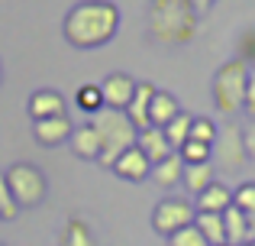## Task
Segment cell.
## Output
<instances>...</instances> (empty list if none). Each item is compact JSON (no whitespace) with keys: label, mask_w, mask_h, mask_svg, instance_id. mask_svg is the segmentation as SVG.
<instances>
[{"label":"cell","mask_w":255,"mask_h":246,"mask_svg":"<svg viewBox=\"0 0 255 246\" xmlns=\"http://www.w3.org/2000/svg\"><path fill=\"white\" fill-rule=\"evenodd\" d=\"M65 39L75 49H97L107 45L120 29V10L110 0H81L65 16Z\"/></svg>","instance_id":"obj_1"},{"label":"cell","mask_w":255,"mask_h":246,"mask_svg":"<svg viewBox=\"0 0 255 246\" xmlns=\"http://www.w3.org/2000/svg\"><path fill=\"white\" fill-rule=\"evenodd\" d=\"M200 16L187 0H149V36L165 45H184L197 36Z\"/></svg>","instance_id":"obj_2"},{"label":"cell","mask_w":255,"mask_h":246,"mask_svg":"<svg viewBox=\"0 0 255 246\" xmlns=\"http://www.w3.org/2000/svg\"><path fill=\"white\" fill-rule=\"evenodd\" d=\"M91 126L100 136V159L97 162L104 165V169H113V162H117L126 149H132V146H136V136H139V130L132 126L129 117H126V110L104 107V110L94 114Z\"/></svg>","instance_id":"obj_3"},{"label":"cell","mask_w":255,"mask_h":246,"mask_svg":"<svg viewBox=\"0 0 255 246\" xmlns=\"http://www.w3.org/2000/svg\"><path fill=\"white\" fill-rule=\"evenodd\" d=\"M246 84H249V65L243 58L220 65L213 75V104L223 117H236L246 110Z\"/></svg>","instance_id":"obj_4"},{"label":"cell","mask_w":255,"mask_h":246,"mask_svg":"<svg viewBox=\"0 0 255 246\" xmlns=\"http://www.w3.org/2000/svg\"><path fill=\"white\" fill-rule=\"evenodd\" d=\"M6 185H10V195L16 201V208H36V204L45 201V191H49V182H45L42 169L32 162H16L6 169Z\"/></svg>","instance_id":"obj_5"},{"label":"cell","mask_w":255,"mask_h":246,"mask_svg":"<svg viewBox=\"0 0 255 246\" xmlns=\"http://www.w3.org/2000/svg\"><path fill=\"white\" fill-rule=\"evenodd\" d=\"M213 162L220 165L223 172H239L246 165V146H243V126L226 123L223 130H217V139H213Z\"/></svg>","instance_id":"obj_6"},{"label":"cell","mask_w":255,"mask_h":246,"mask_svg":"<svg viewBox=\"0 0 255 246\" xmlns=\"http://www.w3.org/2000/svg\"><path fill=\"white\" fill-rule=\"evenodd\" d=\"M194 217H197V211H194L191 201H184V198H165V201H158L155 211H152V227H155V234L171 237V234H178V230L191 227Z\"/></svg>","instance_id":"obj_7"},{"label":"cell","mask_w":255,"mask_h":246,"mask_svg":"<svg viewBox=\"0 0 255 246\" xmlns=\"http://www.w3.org/2000/svg\"><path fill=\"white\" fill-rule=\"evenodd\" d=\"M132 91H136V81L123 71H113L100 81V94H104V107L110 110H126L132 101Z\"/></svg>","instance_id":"obj_8"},{"label":"cell","mask_w":255,"mask_h":246,"mask_svg":"<svg viewBox=\"0 0 255 246\" xmlns=\"http://www.w3.org/2000/svg\"><path fill=\"white\" fill-rule=\"evenodd\" d=\"M71 133H75V123L68 120V114H62V117H49V120H36V123H32V136H36V143H39V146H45V149L68 143Z\"/></svg>","instance_id":"obj_9"},{"label":"cell","mask_w":255,"mask_h":246,"mask_svg":"<svg viewBox=\"0 0 255 246\" xmlns=\"http://www.w3.org/2000/svg\"><path fill=\"white\" fill-rule=\"evenodd\" d=\"M113 172H117L123 182H145V178L152 175V162L142 156L139 146H132V149H126L123 156L113 162Z\"/></svg>","instance_id":"obj_10"},{"label":"cell","mask_w":255,"mask_h":246,"mask_svg":"<svg viewBox=\"0 0 255 246\" xmlns=\"http://www.w3.org/2000/svg\"><path fill=\"white\" fill-rule=\"evenodd\" d=\"M65 114V97L52 88H39L36 94L29 97V117L36 120H49V117H62Z\"/></svg>","instance_id":"obj_11"},{"label":"cell","mask_w":255,"mask_h":246,"mask_svg":"<svg viewBox=\"0 0 255 246\" xmlns=\"http://www.w3.org/2000/svg\"><path fill=\"white\" fill-rule=\"evenodd\" d=\"M136 146L142 149V156L149 159L152 165H158L162 159H168L171 156V146H168V139H165V133L158 130V126H145V130H139V136H136Z\"/></svg>","instance_id":"obj_12"},{"label":"cell","mask_w":255,"mask_h":246,"mask_svg":"<svg viewBox=\"0 0 255 246\" xmlns=\"http://www.w3.org/2000/svg\"><path fill=\"white\" fill-rule=\"evenodd\" d=\"M152 97H155V84L136 81L132 101H129V107H126V117L132 120L136 130H145V126H149V104H152Z\"/></svg>","instance_id":"obj_13"},{"label":"cell","mask_w":255,"mask_h":246,"mask_svg":"<svg viewBox=\"0 0 255 246\" xmlns=\"http://www.w3.org/2000/svg\"><path fill=\"white\" fill-rule=\"evenodd\" d=\"M178 114H181V107H178V101H174V94L155 88V97H152V104H149V126H158V130H162V126H168Z\"/></svg>","instance_id":"obj_14"},{"label":"cell","mask_w":255,"mask_h":246,"mask_svg":"<svg viewBox=\"0 0 255 246\" xmlns=\"http://www.w3.org/2000/svg\"><path fill=\"white\" fill-rule=\"evenodd\" d=\"M226 208H233V191L220 182H213L207 191L197 195V211H204V214H223Z\"/></svg>","instance_id":"obj_15"},{"label":"cell","mask_w":255,"mask_h":246,"mask_svg":"<svg viewBox=\"0 0 255 246\" xmlns=\"http://www.w3.org/2000/svg\"><path fill=\"white\" fill-rule=\"evenodd\" d=\"M58 246H97V240H94V230L87 227V221H81L78 214H71L62 227Z\"/></svg>","instance_id":"obj_16"},{"label":"cell","mask_w":255,"mask_h":246,"mask_svg":"<svg viewBox=\"0 0 255 246\" xmlns=\"http://www.w3.org/2000/svg\"><path fill=\"white\" fill-rule=\"evenodd\" d=\"M181 175H184V159L178 156V152H171L168 159H162L158 165H152V182L162 185V188H174V185L181 182Z\"/></svg>","instance_id":"obj_17"},{"label":"cell","mask_w":255,"mask_h":246,"mask_svg":"<svg viewBox=\"0 0 255 246\" xmlns=\"http://www.w3.org/2000/svg\"><path fill=\"white\" fill-rule=\"evenodd\" d=\"M194 227L200 230V237L207 240V246H226V227H223V214H204L197 211Z\"/></svg>","instance_id":"obj_18"},{"label":"cell","mask_w":255,"mask_h":246,"mask_svg":"<svg viewBox=\"0 0 255 246\" xmlns=\"http://www.w3.org/2000/svg\"><path fill=\"white\" fill-rule=\"evenodd\" d=\"M68 143H71V149H75L78 159H100V136H97V130H94L91 123L78 126V130L71 133Z\"/></svg>","instance_id":"obj_19"},{"label":"cell","mask_w":255,"mask_h":246,"mask_svg":"<svg viewBox=\"0 0 255 246\" xmlns=\"http://www.w3.org/2000/svg\"><path fill=\"white\" fill-rule=\"evenodd\" d=\"M223 227H226V246H246V243H249L246 214L239 208H226L223 211Z\"/></svg>","instance_id":"obj_20"},{"label":"cell","mask_w":255,"mask_h":246,"mask_svg":"<svg viewBox=\"0 0 255 246\" xmlns=\"http://www.w3.org/2000/svg\"><path fill=\"white\" fill-rule=\"evenodd\" d=\"M184 188L191 195H200L213 185V162H200V165H184V175H181Z\"/></svg>","instance_id":"obj_21"},{"label":"cell","mask_w":255,"mask_h":246,"mask_svg":"<svg viewBox=\"0 0 255 246\" xmlns=\"http://www.w3.org/2000/svg\"><path fill=\"white\" fill-rule=\"evenodd\" d=\"M191 123H194V114H178L168 126H162V133H165V139H168V146L174 152L181 149V146L191 139Z\"/></svg>","instance_id":"obj_22"},{"label":"cell","mask_w":255,"mask_h":246,"mask_svg":"<svg viewBox=\"0 0 255 246\" xmlns=\"http://www.w3.org/2000/svg\"><path fill=\"white\" fill-rule=\"evenodd\" d=\"M78 107L87 110V114H97V110H104V94H100V84H81L75 94Z\"/></svg>","instance_id":"obj_23"},{"label":"cell","mask_w":255,"mask_h":246,"mask_svg":"<svg viewBox=\"0 0 255 246\" xmlns=\"http://www.w3.org/2000/svg\"><path fill=\"white\" fill-rule=\"evenodd\" d=\"M178 156L184 159V165H200V162H210L213 146H207V143H194V139H187V143L178 149Z\"/></svg>","instance_id":"obj_24"},{"label":"cell","mask_w":255,"mask_h":246,"mask_svg":"<svg viewBox=\"0 0 255 246\" xmlns=\"http://www.w3.org/2000/svg\"><path fill=\"white\" fill-rule=\"evenodd\" d=\"M217 130H220V126L213 123L210 117H194V123H191V139H194V143L213 146V139H217Z\"/></svg>","instance_id":"obj_25"},{"label":"cell","mask_w":255,"mask_h":246,"mask_svg":"<svg viewBox=\"0 0 255 246\" xmlns=\"http://www.w3.org/2000/svg\"><path fill=\"white\" fill-rule=\"evenodd\" d=\"M19 208L10 195V185H6V172H0V221H16Z\"/></svg>","instance_id":"obj_26"},{"label":"cell","mask_w":255,"mask_h":246,"mask_svg":"<svg viewBox=\"0 0 255 246\" xmlns=\"http://www.w3.org/2000/svg\"><path fill=\"white\" fill-rule=\"evenodd\" d=\"M233 208H239L243 214H252L255 211V182H243L233 191Z\"/></svg>","instance_id":"obj_27"},{"label":"cell","mask_w":255,"mask_h":246,"mask_svg":"<svg viewBox=\"0 0 255 246\" xmlns=\"http://www.w3.org/2000/svg\"><path fill=\"white\" fill-rule=\"evenodd\" d=\"M168 246H207V240L200 237V230L194 227H184V230H178V234H171L168 237Z\"/></svg>","instance_id":"obj_28"},{"label":"cell","mask_w":255,"mask_h":246,"mask_svg":"<svg viewBox=\"0 0 255 246\" xmlns=\"http://www.w3.org/2000/svg\"><path fill=\"white\" fill-rule=\"evenodd\" d=\"M239 45H243V55H239V58H243L246 65H255V29H246Z\"/></svg>","instance_id":"obj_29"},{"label":"cell","mask_w":255,"mask_h":246,"mask_svg":"<svg viewBox=\"0 0 255 246\" xmlns=\"http://www.w3.org/2000/svg\"><path fill=\"white\" fill-rule=\"evenodd\" d=\"M243 146H246V156L255 159V120H249L243 126Z\"/></svg>","instance_id":"obj_30"},{"label":"cell","mask_w":255,"mask_h":246,"mask_svg":"<svg viewBox=\"0 0 255 246\" xmlns=\"http://www.w3.org/2000/svg\"><path fill=\"white\" fill-rule=\"evenodd\" d=\"M246 110L255 117V68H249V84H246Z\"/></svg>","instance_id":"obj_31"},{"label":"cell","mask_w":255,"mask_h":246,"mask_svg":"<svg viewBox=\"0 0 255 246\" xmlns=\"http://www.w3.org/2000/svg\"><path fill=\"white\" fill-rule=\"evenodd\" d=\"M187 3H191V10H194V13H197V16H204V13H207V10H210V6H213V3H217V0H187Z\"/></svg>","instance_id":"obj_32"},{"label":"cell","mask_w":255,"mask_h":246,"mask_svg":"<svg viewBox=\"0 0 255 246\" xmlns=\"http://www.w3.org/2000/svg\"><path fill=\"white\" fill-rule=\"evenodd\" d=\"M246 246H255V240H249V243H246Z\"/></svg>","instance_id":"obj_33"},{"label":"cell","mask_w":255,"mask_h":246,"mask_svg":"<svg viewBox=\"0 0 255 246\" xmlns=\"http://www.w3.org/2000/svg\"><path fill=\"white\" fill-rule=\"evenodd\" d=\"M0 78H3V71H0Z\"/></svg>","instance_id":"obj_34"},{"label":"cell","mask_w":255,"mask_h":246,"mask_svg":"<svg viewBox=\"0 0 255 246\" xmlns=\"http://www.w3.org/2000/svg\"><path fill=\"white\" fill-rule=\"evenodd\" d=\"M0 246H3V243H0Z\"/></svg>","instance_id":"obj_35"}]
</instances>
